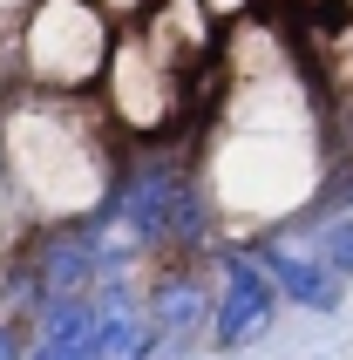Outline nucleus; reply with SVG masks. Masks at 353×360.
<instances>
[{"label":"nucleus","mask_w":353,"mask_h":360,"mask_svg":"<svg viewBox=\"0 0 353 360\" xmlns=\"http://www.w3.org/2000/svg\"><path fill=\"white\" fill-rule=\"evenodd\" d=\"M20 354H27V340H20V326L0 313V360H20Z\"/></svg>","instance_id":"obj_7"},{"label":"nucleus","mask_w":353,"mask_h":360,"mask_svg":"<svg viewBox=\"0 0 353 360\" xmlns=\"http://www.w3.org/2000/svg\"><path fill=\"white\" fill-rule=\"evenodd\" d=\"M211 265H217V292H211V333H204V347L211 354H245V347H258L272 333L278 292H272V279L258 272V259L238 238L217 245Z\"/></svg>","instance_id":"obj_3"},{"label":"nucleus","mask_w":353,"mask_h":360,"mask_svg":"<svg viewBox=\"0 0 353 360\" xmlns=\"http://www.w3.org/2000/svg\"><path fill=\"white\" fill-rule=\"evenodd\" d=\"M0 177L14 191L27 231L34 224H75L109 198L116 129L89 102L20 89L0 102Z\"/></svg>","instance_id":"obj_1"},{"label":"nucleus","mask_w":353,"mask_h":360,"mask_svg":"<svg viewBox=\"0 0 353 360\" xmlns=\"http://www.w3.org/2000/svg\"><path fill=\"white\" fill-rule=\"evenodd\" d=\"M211 259H170L143 279V313L157 326V340L170 360H184L191 347H204L211 333Z\"/></svg>","instance_id":"obj_4"},{"label":"nucleus","mask_w":353,"mask_h":360,"mask_svg":"<svg viewBox=\"0 0 353 360\" xmlns=\"http://www.w3.org/2000/svg\"><path fill=\"white\" fill-rule=\"evenodd\" d=\"M238 245H245V252L258 259V272L272 279L278 306H299V313H313V320H333L340 306H347V279L326 272L306 245L278 238V231H258V238H238Z\"/></svg>","instance_id":"obj_5"},{"label":"nucleus","mask_w":353,"mask_h":360,"mask_svg":"<svg viewBox=\"0 0 353 360\" xmlns=\"http://www.w3.org/2000/svg\"><path fill=\"white\" fill-rule=\"evenodd\" d=\"M14 55L34 96L89 102V89H102L109 55H116V20L96 0H34L14 27Z\"/></svg>","instance_id":"obj_2"},{"label":"nucleus","mask_w":353,"mask_h":360,"mask_svg":"<svg viewBox=\"0 0 353 360\" xmlns=\"http://www.w3.org/2000/svg\"><path fill=\"white\" fill-rule=\"evenodd\" d=\"M96 292L89 300H61V306H41L34 313V340H27V354L20 360H89V347H96Z\"/></svg>","instance_id":"obj_6"}]
</instances>
